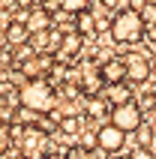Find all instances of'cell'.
Listing matches in <instances>:
<instances>
[{
  "instance_id": "cell-1",
  "label": "cell",
  "mask_w": 156,
  "mask_h": 159,
  "mask_svg": "<svg viewBox=\"0 0 156 159\" xmlns=\"http://www.w3.org/2000/svg\"><path fill=\"white\" fill-rule=\"evenodd\" d=\"M144 18H141V9H132V6H120L108 18V33H111L114 42H138L141 36H144Z\"/></svg>"
},
{
  "instance_id": "cell-2",
  "label": "cell",
  "mask_w": 156,
  "mask_h": 159,
  "mask_svg": "<svg viewBox=\"0 0 156 159\" xmlns=\"http://www.w3.org/2000/svg\"><path fill=\"white\" fill-rule=\"evenodd\" d=\"M18 99H21L24 108H30L36 114H45V111H51L57 105V93H54V87L45 78H30L24 87L18 90Z\"/></svg>"
},
{
  "instance_id": "cell-3",
  "label": "cell",
  "mask_w": 156,
  "mask_h": 159,
  "mask_svg": "<svg viewBox=\"0 0 156 159\" xmlns=\"http://www.w3.org/2000/svg\"><path fill=\"white\" fill-rule=\"evenodd\" d=\"M108 117H111V123L117 126V129H123L126 135H129V132H138L141 126H144V114H141V105L135 102V99L120 102V105H111Z\"/></svg>"
},
{
  "instance_id": "cell-4",
  "label": "cell",
  "mask_w": 156,
  "mask_h": 159,
  "mask_svg": "<svg viewBox=\"0 0 156 159\" xmlns=\"http://www.w3.org/2000/svg\"><path fill=\"white\" fill-rule=\"evenodd\" d=\"M18 147H21V156L24 159H45V147H48V135L39 129V126H27V129H18Z\"/></svg>"
},
{
  "instance_id": "cell-5",
  "label": "cell",
  "mask_w": 156,
  "mask_h": 159,
  "mask_svg": "<svg viewBox=\"0 0 156 159\" xmlns=\"http://www.w3.org/2000/svg\"><path fill=\"white\" fill-rule=\"evenodd\" d=\"M96 138H99V144H96L99 150H105V153H117V150L123 147V138H126V132H123V129H117V126L108 120L105 126H99V129H96Z\"/></svg>"
},
{
  "instance_id": "cell-6",
  "label": "cell",
  "mask_w": 156,
  "mask_h": 159,
  "mask_svg": "<svg viewBox=\"0 0 156 159\" xmlns=\"http://www.w3.org/2000/svg\"><path fill=\"white\" fill-rule=\"evenodd\" d=\"M99 78L102 84H120V81L129 78V72H126V60L123 57H111V60H105L99 66Z\"/></svg>"
},
{
  "instance_id": "cell-7",
  "label": "cell",
  "mask_w": 156,
  "mask_h": 159,
  "mask_svg": "<svg viewBox=\"0 0 156 159\" xmlns=\"http://www.w3.org/2000/svg\"><path fill=\"white\" fill-rule=\"evenodd\" d=\"M126 60V72H129V81H147L150 78V60L144 57V54L132 51L123 57Z\"/></svg>"
},
{
  "instance_id": "cell-8",
  "label": "cell",
  "mask_w": 156,
  "mask_h": 159,
  "mask_svg": "<svg viewBox=\"0 0 156 159\" xmlns=\"http://www.w3.org/2000/svg\"><path fill=\"white\" fill-rule=\"evenodd\" d=\"M24 24L30 33H45L48 24H51V15H48V9H33V12L24 15Z\"/></svg>"
},
{
  "instance_id": "cell-9",
  "label": "cell",
  "mask_w": 156,
  "mask_h": 159,
  "mask_svg": "<svg viewBox=\"0 0 156 159\" xmlns=\"http://www.w3.org/2000/svg\"><path fill=\"white\" fill-rule=\"evenodd\" d=\"M30 36H33V33L27 30V24L21 21V18H18V21H12V24L6 27V42H9V45H21V42H27Z\"/></svg>"
},
{
  "instance_id": "cell-10",
  "label": "cell",
  "mask_w": 156,
  "mask_h": 159,
  "mask_svg": "<svg viewBox=\"0 0 156 159\" xmlns=\"http://www.w3.org/2000/svg\"><path fill=\"white\" fill-rule=\"evenodd\" d=\"M81 39H84V36L78 33V30H75V33H69V36H63V39H60V48H57V54H60L63 60H66V57H75V54L81 51Z\"/></svg>"
},
{
  "instance_id": "cell-11",
  "label": "cell",
  "mask_w": 156,
  "mask_h": 159,
  "mask_svg": "<svg viewBox=\"0 0 156 159\" xmlns=\"http://www.w3.org/2000/svg\"><path fill=\"white\" fill-rule=\"evenodd\" d=\"M105 96L111 99L114 105H120V102H129V99H132V90L126 87L123 81H120V84H105Z\"/></svg>"
},
{
  "instance_id": "cell-12",
  "label": "cell",
  "mask_w": 156,
  "mask_h": 159,
  "mask_svg": "<svg viewBox=\"0 0 156 159\" xmlns=\"http://www.w3.org/2000/svg\"><path fill=\"white\" fill-rule=\"evenodd\" d=\"M75 30H78L81 36H96V18L90 15L87 9H84V12H78V24H75Z\"/></svg>"
},
{
  "instance_id": "cell-13",
  "label": "cell",
  "mask_w": 156,
  "mask_h": 159,
  "mask_svg": "<svg viewBox=\"0 0 156 159\" xmlns=\"http://www.w3.org/2000/svg\"><path fill=\"white\" fill-rule=\"evenodd\" d=\"M48 66H51V57H36V60L24 63V72L30 75V78H39V72H45Z\"/></svg>"
},
{
  "instance_id": "cell-14",
  "label": "cell",
  "mask_w": 156,
  "mask_h": 159,
  "mask_svg": "<svg viewBox=\"0 0 156 159\" xmlns=\"http://www.w3.org/2000/svg\"><path fill=\"white\" fill-rule=\"evenodd\" d=\"M57 6L63 12H69V15H78V12L90 9V0H57Z\"/></svg>"
},
{
  "instance_id": "cell-15",
  "label": "cell",
  "mask_w": 156,
  "mask_h": 159,
  "mask_svg": "<svg viewBox=\"0 0 156 159\" xmlns=\"http://www.w3.org/2000/svg\"><path fill=\"white\" fill-rule=\"evenodd\" d=\"M60 129L66 135H78V132H81V120H78V117H63V120H60Z\"/></svg>"
},
{
  "instance_id": "cell-16",
  "label": "cell",
  "mask_w": 156,
  "mask_h": 159,
  "mask_svg": "<svg viewBox=\"0 0 156 159\" xmlns=\"http://www.w3.org/2000/svg\"><path fill=\"white\" fill-rule=\"evenodd\" d=\"M141 18H144V24H147V27H156V0L141 6Z\"/></svg>"
},
{
  "instance_id": "cell-17",
  "label": "cell",
  "mask_w": 156,
  "mask_h": 159,
  "mask_svg": "<svg viewBox=\"0 0 156 159\" xmlns=\"http://www.w3.org/2000/svg\"><path fill=\"white\" fill-rule=\"evenodd\" d=\"M9 144H12V129H9V123H0V153H6Z\"/></svg>"
},
{
  "instance_id": "cell-18",
  "label": "cell",
  "mask_w": 156,
  "mask_h": 159,
  "mask_svg": "<svg viewBox=\"0 0 156 159\" xmlns=\"http://www.w3.org/2000/svg\"><path fill=\"white\" fill-rule=\"evenodd\" d=\"M87 114L90 117H102L105 114V102L102 99H90V102H87Z\"/></svg>"
},
{
  "instance_id": "cell-19",
  "label": "cell",
  "mask_w": 156,
  "mask_h": 159,
  "mask_svg": "<svg viewBox=\"0 0 156 159\" xmlns=\"http://www.w3.org/2000/svg\"><path fill=\"white\" fill-rule=\"evenodd\" d=\"M135 135H138V144H141V147H150V141H153V129H150L147 123L141 126V129H138Z\"/></svg>"
},
{
  "instance_id": "cell-20",
  "label": "cell",
  "mask_w": 156,
  "mask_h": 159,
  "mask_svg": "<svg viewBox=\"0 0 156 159\" xmlns=\"http://www.w3.org/2000/svg\"><path fill=\"white\" fill-rule=\"evenodd\" d=\"M132 159H153V156H150L147 147H141V144H138V147H135V153H132Z\"/></svg>"
},
{
  "instance_id": "cell-21",
  "label": "cell",
  "mask_w": 156,
  "mask_h": 159,
  "mask_svg": "<svg viewBox=\"0 0 156 159\" xmlns=\"http://www.w3.org/2000/svg\"><path fill=\"white\" fill-rule=\"evenodd\" d=\"M81 144H84V147H93V144H99V138H96V135H81Z\"/></svg>"
},
{
  "instance_id": "cell-22",
  "label": "cell",
  "mask_w": 156,
  "mask_h": 159,
  "mask_svg": "<svg viewBox=\"0 0 156 159\" xmlns=\"http://www.w3.org/2000/svg\"><path fill=\"white\" fill-rule=\"evenodd\" d=\"M45 159H72V156H63V153H48Z\"/></svg>"
}]
</instances>
